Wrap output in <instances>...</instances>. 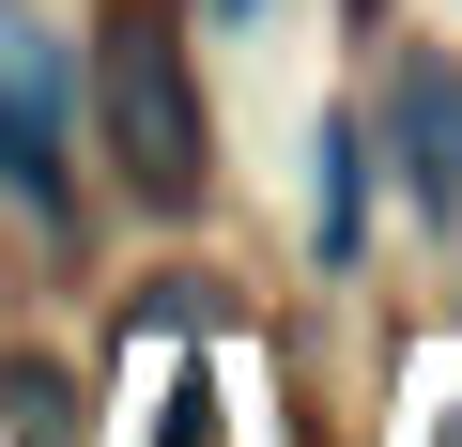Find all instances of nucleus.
Here are the masks:
<instances>
[{"label":"nucleus","mask_w":462,"mask_h":447,"mask_svg":"<svg viewBox=\"0 0 462 447\" xmlns=\"http://www.w3.org/2000/svg\"><path fill=\"white\" fill-rule=\"evenodd\" d=\"M93 124H108V154H124V185H139L154 216H200V200H216V124H200V78H185V47H170L154 16H108V47H93Z\"/></svg>","instance_id":"nucleus-1"},{"label":"nucleus","mask_w":462,"mask_h":447,"mask_svg":"<svg viewBox=\"0 0 462 447\" xmlns=\"http://www.w3.org/2000/svg\"><path fill=\"white\" fill-rule=\"evenodd\" d=\"M78 78H62V47L47 32H0V185H16L32 216H47V232H62V216H78Z\"/></svg>","instance_id":"nucleus-2"},{"label":"nucleus","mask_w":462,"mask_h":447,"mask_svg":"<svg viewBox=\"0 0 462 447\" xmlns=\"http://www.w3.org/2000/svg\"><path fill=\"white\" fill-rule=\"evenodd\" d=\"M385 170L416 216H462V62L447 47H401L385 62Z\"/></svg>","instance_id":"nucleus-3"},{"label":"nucleus","mask_w":462,"mask_h":447,"mask_svg":"<svg viewBox=\"0 0 462 447\" xmlns=\"http://www.w3.org/2000/svg\"><path fill=\"white\" fill-rule=\"evenodd\" d=\"M0 416H16V447H78V370L62 355H0Z\"/></svg>","instance_id":"nucleus-4"},{"label":"nucleus","mask_w":462,"mask_h":447,"mask_svg":"<svg viewBox=\"0 0 462 447\" xmlns=\"http://www.w3.org/2000/svg\"><path fill=\"white\" fill-rule=\"evenodd\" d=\"M355 232H370V139L324 124V263H355Z\"/></svg>","instance_id":"nucleus-5"}]
</instances>
